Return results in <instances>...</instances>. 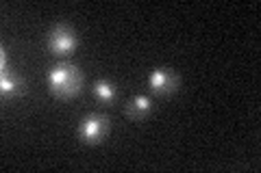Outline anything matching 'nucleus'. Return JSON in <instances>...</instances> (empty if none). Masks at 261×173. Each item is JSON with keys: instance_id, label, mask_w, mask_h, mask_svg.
Returning a JSON list of instances; mask_svg holds the SVG:
<instances>
[{"instance_id": "obj_1", "label": "nucleus", "mask_w": 261, "mask_h": 173, "mask_svg": "<svg viewBox=\"0 0 261 173\" xmlns=\"http://www.w3.org/2000/svg\"><path fill=\"white\" fill-rule=\"evenodd\" d=\"M46 82L53 95L70 100V97L79 95L81 89H83V72L72 63H57L55 67L48 70Z\"/></svg>"}, {"instance_id": "obj_2", "label": "nucleus", "mask_w": 261, "mask_h": 173, "mask_svg": "<svg viewBox=\"0 0 261 173\" xmlns=\"http://www.w3.org/2000/svg\"><path fill=\"white\" fill-rule=\"evenodd\" d=\"M46 46L53 54L65 56L79 46V37H76L74 28L68 26V24H55L50 32L46 35Z\"/></svg>"}, {"instance_id": "obj_3", "label": "nucleus", "mask_w": 261, "mask_h": 173, "mask_svg": "<svg viewBox=\"0 0 261 173\" xmlns=\"http://www.w3.org/2000/svg\"><path fill=\"white\" fill-rule=\"evenodd\" d=\"M109 132V119L100 113H89L81 119L79 126V139L87 145H96L100 143Z\"/></svg>"}, {"instance_id": "obj_4", "label": "nucleus", "mask_w": 261, "mask_h": 173, "mask_svg": "<svg viewBox=\"0 0 261 173\" xmlns=\"http://www.w3.org/2000/svg\"><path fill=\"white\" fill-rule=\"evenodd\" d=\"M148 87H150V91L157 95H170L176 91L178 76L170 67H154L148 76Z\"/></svg>"}, {"instance_id": "obj_5", "label": "nucleus", "mask_w": 261, "mask_h": 173, "mask_svg": "<svg viewBox=\"0 0 261 173\" xmlns=\"http://www.w3.org/2000/svg\"><path fill=\"white\" fill-rule=\"evenodd\" d=\"M152 111V100L148 95H135L126 106V115L130 119H144Z\"/></svg>"}, {"instance_id": "obj_6", "label": "nucleus", "mask_w": 261, "mask_h": 173, "mask_svg": "<svg viewBox=\"0 0 261 173\" xmlns=\"http://www.w3.org/2000/svg\"><path fill=\"white\" fill-rule=\"evenodd\" d=\"M0 91H3V95L13 97L24 91V85L13 72H3V76H0Z\"/></svg>"}, {"instance_id": "obj_7", "label": "nucleus", "mask_w": 261, "mask_h": 173, "mask_svg": "<svg viewBox=\"0 0 261 173\" xmlns=\"http://www.w3.org/2000/svg\"><path fill=\"white\" fill-rule=\"evenodd\" d=\"M94 95L100 102L109 104V102H113L118 97V89H116V85H113L111 80L100 78V80H96V85H94Z\"/></svg>"}]
</instances>
